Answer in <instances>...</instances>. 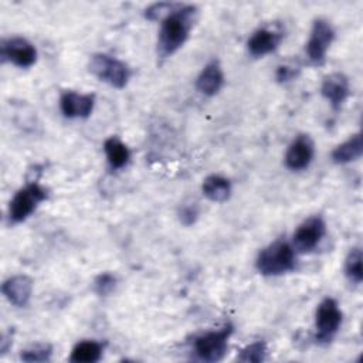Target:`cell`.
Here are the masks:
<instances>
[{
  "label": "cell",
  "mask_w": 363,
  "mask_h": 363,
  "mask_svg": "<svg viewBox=\"0 0 363 363\" xmlns=\"http://www.w3.org/2000/svg\"><path fill=\"white\" fill-rule=\"evenodd\" d=\"M199 17V9L193 4H179L162 20L157 37V55L167 58L173 55L190 35Z\"/></svg>",
  "instance_id": "6da1fadb"
},
{
  "label": "cell",
  "mask_w": 363,
  "mask_h": 363,
  "mask_svg": "<svg viewBox=\"0 0 363 363\" xmlns=\"http://www.w3.org/2000/svg\"><path fill=\"white\" fill-rule=\"evenodd\" d=\"M315 155V145L309 135H298L286 149L285 166L289 170L306 169Z\"/></svg>",
  "instance_id": "8fae6325"
},
{
  "label": "cell",
  "mask_w": 363,
  "mask_h": 363,
  "mask_svg": "<svg viewBox=\"0 0 363 363\" xmlns=\"http://www.w3.org/2000/svg\"><path fill=\"white\" fill-rule=\"evenodd\" d=\"M299 74V68L298 67H294V65H279L277 68V74H275V78L278 82L284 84V82H288V81H292L295 79V77Z\"/></svg>",
  "instance_id": "484cf974"
},
{
  "label": "cell",
  "mask_w": 363,
  "mask_h": 363,
  "mask_svg": "<svg viewBox=\"0 0 363 363\" xmlns=\"http://www.w3.org/2000/svg\"><path fill=\"white\" fill-rule=\"evenodd\" d=\"M197 217H199V208L196 204H187L179 210V220L184 225L194 224Z\"/></svg>",
  "instance_id": "d4e9b609"
},
{
  "label": "cell",
  "mask_w": 363,
  "mask_h": 363,
  "mask_svg": "<svg viewBox=\"0 0 363 363\" xmlns=\"http://www.w3.org/2000/svg\"><path fill=\"white\" fill-rule=\"evenodd\" d=\"M180 3H172V1H159L153 3L145 10V17L147 20L156 21V20H163L166 16H169Z\"/></svg>",
  "instance_id": "cb8c5ba5"
},
{
  "label": "cell",
  "mask_w": 363,
  "mask_h": 363,
  "mask_svg": "<svg viewBox=\"0 0 363 363\" xmlns=\"http://www.w3.org/2000/svg\"><path fill=\"white\" fill-rule=\"evenodd\" d=\"M322 96L329 101L335 112L340 111L342 105L350 95L349 78L343 72H332L326 75L320 85Z\"/></svg>",
  "instance_id": "30bf717a"
},
{
  "label": "cell",
  "mask_w": 363,
  "mask_h": 363,
  "mask_svg": "<svg viewBox=\"0 0 363 363\" xmlns=\"http://www.w3.org/2000/svg\"><path fill=\"white\" fill-rule=\"evenodd\" d=\"M95 106L94 94H78L75 91H64L60 98V109L65 118H88Z\"/></svg>",
  "instance_id": "7c38bea8"
},
{
  "label": "cell",
  "mask_w": 363,
  "mask_h": 363,
  "mask_svg": "<svg viewBox=\"0 0 363 363\" xmlns=\"http://www.w3.org/2000/svg\"><path fill=\"white\" fill-rule=\"evenodd\" d=\"M333 40H335V30L329 23V20L322 17L313 20L311 35L305 47V52L309 62L313 65L323 64L326 58V52L330 44L333 43Z\"/></svg>",
  "instance_id": "52a82bcc"
},
{
  "label": "cell",
  "mask_w": 363,
  "mask_h": 363,
  "mask_svg": "<svg viewBox=\"0 0 363 363\" xmlns=\"http://www.w3.org/2000/svg\"><path fill=\"white\" fill-rule=\"evenodd\" d=\"M267 357V343L264 340H257L245 347H242L237 356L240 362L244 363H261Z\"/></svg>",
  "instance_id": "44dd1931"
},
{
  "label": "cell",
  "mask_w": 363,
  "mask_h": 363,
  "mask_svg": "<svg viewBox=\"0 0 363 363\" xmlns=\"http://www.w3.org/2000/svg\"><path fill=\"white\" fill-rule=\"evenodd\" d=\"M104 345L96 340H81L78 342L69 354L72 363H95L102 357Z\"/></svg>",
  "instance_id": "d6986e66"
},
{
  "label": "cell",
  "mask_w": 363,
  "mask_h": 363,
  "mask_svg": "<svg viewBox=\"0 0 363 363\" xmlns=\"http://www.w3.org/2000/svg\"><path fill=\"white\" fill-rule=\"evenodd\" d=\"M1 292L10 303L23 308L30 301L33 292V279L28 275H13L3 282Z\"/></svg>",
  "instance_id": "5bb4252c"
},
{
  "label": "cell",
  "mask_w": 363,
  "mask_h": 363,
  "mask_svg": "<svg viewBox=\"0 0 363 363\" xmlns=\"http://www.w3.org/2000/svg\"><path fill=\"white\" fill-rule=\"evenodd\" d=\"M326 234V223L322 216L315 214L301 223L294 233L292 247L295 252L306 254L313 251Z\"/></svg>",
  "instance_id": "ba28073f"
},
{
  "label": "cell",
  "mask_w": 363,
  "mask_h": 363,
  "mask_svg": "<svg viewBox=\"0 0 363 363\" xmlns=\"http://www.w3.org/2000/svg\"><path fill=\"white\" fill-rule=\"evenodd\" d=\"M343 313L336 299L326 296L320 301L315 313V340L325 346L329 345L342 325Z\"/></svg>",
  "instance_id": "8992f818"
},
{
  "label": "cell",
  "mask_w": 363,
  "mask_h": 363,
  "mask_svg": "<svg viewBox=\"0 0 363 363\" xmlns=\"http://www.w3.org/2000/svg\"><path fill=\"white\" fill-rule=\"evenodd\" d=\"M48 197V191L38 182L31 180L17 190L9 204V220L13 224L23 223Z\"/></svg>",
  "instance_id": "5b68a950"
},
{
  "label": "cell",
  "mask_w": 363,
  "mask_h": 363,
  "mask_svg": "<svg viewBox=\"0 0 363 363\" xmlns=\"http://www.w3.org/2000/svg\"><path fill=\"white\" fill-rule=\"evenodd\" d=\"M51 354H52V346L45 343V345H35V346L21 350L20 359L23 362H28V363L48 362L51 359Z\"/></svg>",
  "instance_id": "7402d4cb"
},
{
  "label": "cell",
  "mask_w": 363,
  "mask_h": 363,
  "mask_svg": "<svg viewBox=\"0 0 363 363\" xmlns=\"http://www.w3.org/2000/svg\"><path fill=\"white\" fill-rule=\"evenodd\" d=\"M363 152V142H362V135L354 133L347 140L343 143L337 145L332 150V160L337 164H346L350 162L357 160L362 156Z\"/></svg>",
  "instance_id": "2e32d148"
},
{
  "label": "cell",
  "mask_w": 363,
  "mask_h": 363,
  "mask_svg": "<svg viewBox=\"0 0 363 363\" xmlns=\"http://www.w3.org/2000/svg\"><path fill=\"white\" fill-rule=\"evenodd\" d=\"M282 38H284L282 30H277L271 27H259L250 35L247 41L248 52L255 58L264 57L275 51L279 47Z\"/></svg>",
  "instance_id": "4fadbf2b"
},
{
  "label": "cell",
  "mask_w": 363,
  "mask_h": 363,
  "mask_svg": "<svg viewBox=\"0 0 363 363\" xmlns=\"http://www.w3.org/2000/svg\"><path fill=\"white\" fill-rule=\"evenodd\" d=\"M0 57L3 62L9 61L20 68H28L37 61V50L27 38L16 35L1 40Z\"/></svg>",
  "instance_id": "9c48e42d"
},
{
  "label": "cell",
  "mask_w": 363,
  "mask_h": 363,
  "mask_svg": "<svg viewBox=\"0 0 363 363\" xmlns=\"http://www.w3.org/2000/svg\"><path fill=\"white\" fill-rule=\"evenodd\" d=\"M104 152L112 169H122L128 164L130 159V152L128 146L116 136H111L104 142Z\"/></svg>",
  "instance_id": "ac0fdd59"
},
{
  "label": "cell",
  "mask_w": 363,
  "mask_h": 363,
  "mask_svg": "<svg viewBox=\"0 0 363 363\" xmlns=\"http://www.w3.org/2000/svg\"><path fill=\"white\" fill-rule=\"evenodd\" d=\"M296 267V252L285 240H277L264 247L255 259L257 271L264 277H278L294 271Z\"/></svg>",
  "instance_id": "7a4b0ae2"
},
{
  "label": "cell",
  "mask_w": 363,
  "mask_h": 363,
  "mask_svg": "<svg viewBox=\"0 0 363 363\" xmlns=\"http://www.w3.org/2000/svg\"><path fill=\"white\" fill-rule=\"evenodd\" d=\"M223 85H224V72L217 60H213L208 64H206L196 79L197 91L206 96H214L216 94L220 92Z\"/></svg>",
  "instance_id": "9a60e30c"
},
{
  "label": "cell",
  "mask_w": 363,
  "mask_h": 363,
  "mask_svg": "<svg viewBox=\"0 0 363 363\" xmlns=\"http://www.w3.org/2000/svg\"><path fill=\"white\" fill-rule=\"evenodd\" d=\"M234 332V326L231 323H225L217 330H208L194 337L193 340V352L197 359L203 362H218L224 357L228 339Z\"/></svg>",
  "instance_id": "277c9868"
},
{
  "label": "cell",
  "mask_w": 363,
  "mask_h": 363,
  "mask_svg": "<svg viewBox=\"0 0 363 363\" xmlns=\"http://www.w3.org/2000/svg\"><path fill=\"white\" fill-rule=\"evenodd\" d=\"M203 194L216 203H223L231 196V183L227 177L220 174L207 176L201 184Z\"/></svg>",
  "instance_id": "e0dca14e"
},
{
  "label": "cell",
  "mask_w": 363,
  "mask_h": 363,
  "mask_svg": "<svg viewBox=\"0 0 363 363\" xmlns=\"http://www.w3.org/2000/svg\"><path fill=\"white\" fill-rule=\"evenodd\" d=\"M118 279L111 272H101L94 279V291L99 296H108L112 291H115Z\"/></svg>",
  "instance_id": "603a6c76"
},
{
  "label": "cell",
  "mask_w": 363,
  "mask_h": 363,
  "mask_svg": "<svg viewBox=\"0 0 363 363\" xmlns=\"http://www.w3.org/2000/svg\"><path fill=\"white\" fill-rule=\"evenodd\" d=\"M88 69L99 81L118 89L125 88L132 75V71L128 64L104 52L94 54L89 58Z\"/></svg>",
  "instance_id": "3957f363"
},
{
  "label": "cell",
  "mask_w": 363,
  "mask_h": 363,
  "mask_svg": "<svg viewBox=\"0 0 363 363\" xmlns=\"http://www.w3.org/2000/svg\"><path fill=\"white\" fill-rule=\"evenodd\" d=\"M345 275L353 284H360L363 279L362 268V250L359 247L352 248L345 259Z\"/></svg>",
  "instance_id": "ffe728a7"
}]
</instances>
